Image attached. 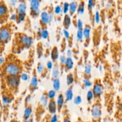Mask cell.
I'll list each match as a JSON object with an SVG mask.
<instances>
[{"label":"cell","instance_id":"6da1fadb","mask_svg":"<svg viewBox=\"0 0 122 122\" xmlns=\"http://www.w3.org/2000/svg\"><path fill=\"white\" fill-rule=\"evenodd\" d=\"M24 72L23 61L17 55L10 52L5 57L3 64L0 67V78L5 76H20Z\"/></svg>","mask_w":122,"mask_h":122},{"label":"cell","instance_id":"7a4b0ae2","mask_svg":"<svg viewBox=\"0 0 122 122\" xmlns=\"http://www.w3.org/2000/svg\"><path fill=\"white\" fill-rule=\"evenodd\" d=\"M34 40L33 36L29 35L26 32L16 31L12 38L10 52L17 56L22 51L29 50L33 46Z\"/></svg>","mask_w":122,"mask_h":122},{"label":"cell","instance_id":"3957f363","mask_svg":"<svg viewBox=\"0 0 122 122\" xmlns=\"http://www.w3.org/2000/svg\"><path fill=\"white\" fill-rule=\"evenodd\" d=\"M16 30L17 25L14 21H8L0 26V57H2L5 46L12 40Z\"/></svg>","mask_w":122,"mask_h":122},{"label":"cell","instance_id":"277c9868","mask_svg":"<svg viewBox=\"0 0 122 122\" xmlns=\"http://www.w3.org/2000/svg\"><path fill=\"white\" fill-rule=\"evenodd\" d=\"M48 101L49 98L48 96V91L46 90H44L42 93L39 101L35 108L33 116L35 122H39L46 113V108Z\"/></svg>","mask_w":122,"mask_h":122},{"label":"cell","instance_id":"5b68a950","mask_svg":"<svg viewBox=\"0 0 122 122\" xmlns=\"http://www.w3.org/2000/svg\"><path fill=\"white\" fill-rule=\"evenodd\" d=\"M1 81L14 95L18 94L21 82L20 76H5L1 78Z\"/></svg>","mask_w":122,"mask_h":122},{"label":"cell","instance_id":"8992f818","mask_svg":"<svg viewBox=\"0 0 122 122\" xmlns=\"http://www.w3.org/2000/svg\"><path fill=\"white\" fill-rule=\"evenodd\" d=\"M91 114V122H101L102 120V100H94L92 104L90 106Z\"/></svg>","mask_w":122,"mask_h":122},{"label":"cell","instance_id":"52a82bcc","mask_svg":"<svg viewBox=\"0 0 122 122\" xmlns=\"http://www.w3.org/2000/svg\"><path fill=\"white\" fill-rule=\"evenodd\" d=\"M26 11H27V1L25 0L19 1L14 11L16 17L15 21L16 25H19L25 21L27 16Z\"/></svg>","mask_w":122,"mask_h":122},{"label":"cell","instance_id":"ba28073f","mask_svg":"<svg viewBox=\"0 0 122 122\" xmlns=\"http://www.w3.org/2000/svg\"><path fill=\"white\" fill-rule=\"evenodd\" d=\"M91 89L94 95V101L97 100H102V96L104 92V86L101 79L95 77Z\"/></svg>","mask_w":122,"mask_h":122},{"label":"cell","instance_id":"9c48e42d","mask_svg":"<svg viewBox=\"0 0 122 122\" xmlns=\"http://www.w3.org/2000/svg\"><path fill=\"white\" fill-rule=\"evenodd\" d=\"M1 102L2 106H10L15 100V95L8 90L5 86L4 83L1 82Z\"/></svg>","mask_w":122,"mask_h":122},{"label":"cell","instance_id":"30bf717a","mask_svg":"<svg viewBox=\"0 0 122 122\" xmlns=\"http://www.w3.org/2000/svg\"><path fill=\"white\" fill-rule=\"evenodd\" d=\"M102 35V25H97L92 29L91 41L93 43V48L97 49L101 43Z\"/></svg>","mask_w":122,"mask_h":122},{"label":"cell","instance_id":"8fae6325","mask_svg":"<svg viewBox=\"0 0 122 122\" xmlns=\"http://www.w3.org/2000/svg\"><path fill=\"white\" fill-rule=\"evenodd\" d=\"M41 1L40 0H31L29 1V15L30 19H36L40 16V7Z\"/></svg>","mask_w":122,"mask_h":122},{"label":"cell","instance_id":"7c38bea8","mask_svg":"<svg viewBox=\"0 0 122 122\" xmlns=\"http://www.w3.org/2000/svg\"><path fill=\"white\" fill-rule=\"evenodd\" d=\"M40 79L39 78L36 70L35 67H33L32 70V77L29 81V84L28 86V91L29 94L33 95L35 92L39 88V82Z\"/></svg>","mask_w":122,"mask_h":122},{"label":"cell","instance_id":"4fadbf2b","mask_svg":"<svg viewBox=\"0 0 122 122\" xmlns=\"http://www.w3.org/2000/svg\"><path fill=\"white\" fill-rule=\"evenodd\" d=\"M10 13L5 1H0V25H2L9 21Z\"/></svg>","mask_w":122,"mask_h":122},{"label":"cell","instance_id":"5bb4252c","mask_svg":"<svg viewBox=\"0 0 122 122\" xmlns=\"http://www.w3.org/2000/svg\"><path fill=\"white\" fill-rule=\"evenodd\" d=\"M40 19L39 20V28L42 30H48V27L51 25L48 14L46 11V7H44L40 14Z\"/></svg>","mask_w":122,"mask_h":122},{"label":"cell","instance_id":"9a60e30c","mask_svg":"<svg viewBox=\"0 0 122 122\" xmlns=\"http://www.w3.org/2000/svg\"><path fill=\"white\" fill-rule=\"evenodd\" d=\"M97 1L95 0H89L87 2L86 8L88 10V15H89V23L91 25V26L94 27L95 26V7L97 5Z\"/></svg>","mask_w":122,"mask_h":122},{"label":"cell","instance_id":"2e32d148","mask_svg":"<svg viewBox=\"0 0 122 122\" xmlns=\"http://www.w3.org/2000/svg\"><path fill=\"white\" fill-rule=\"evenodd\" d=\"M92 29V27L90 23H85L83 29V46L85 48H87L89 46L91 42Z\"/></svg>","mask_w":122,"mask_h":122},{"label":"cell","instance_id":"e0dca14e","mask_svg":"<svg viewBox=\"0 0 122 122\" xmlns=\"http://www.w3.org/2000/svg\"><path fill=\"white\" fill-rule=\"evenodd\" d=\"M35 54V49L33 46L29 49V52L28 57L27 59L25 61H23V63L24 67V72L27 73V70L28 71H31L32 69V66L34 62V57Z\"/></svg>","mask_w":122,"mask_h":122},{"label":"cell","instance_id":"ac0fdd59","mask_svg":"<svg viewBox=\"0 0 122 122\" xmlns=\"http://www.w3.org/2000/svg\"><path fill=\"white\" fill-rule=\"evenodd\" d=\"M35 68L36 70L37 73H38V75H39V79L41 80L45 78H50V77H51V72H50L48 70L46 66L41 61H39L37 63L36 67Z\"/></svg>","mask_w":122,"mask_h":122},{"label":"cell","instance_id":"d6986e66","mask_svg":"<svg viewBox=\"0 0 122 122\" xmlns=\"http://www.w3.org/2000/svg\"><path fill=\"white\" fill-rule=\"evenodd\" d=\"M92 66L90 60L88 61L84 64V70H83V75H82L83 79L91 80L92 77Z\"/></svg>","mask_w":122,"mask_h":122},{"label":"cell","instance_id":"ffe728a7","mask_svg":"<svg viewBox=\"0 0 122 122\" xmlns=\"http://www.w3.org/2000/svg\"><path fill=\"white\" fill-rule=\"evenodd\" d=\"M56 104H57V113L58 114H60L63 107L66 104L64 94L63 92H58L57 99H56Z\"/></svg>","mask_w":122,"mask_h":122},{"label":"cell","instance_id":"44dd1931","mask_svg":"<svg viewBox=\"0 0 122 122\" xmlns=\"http://www.w3.org/2000/svg\"><path fill=\"white\" fill-rule=\"evenodd\" d=\"M54 19L56 21H61L63 17V12L62 9L61 4L56 5L54 7Z\"/></svg>","mask_w":122,"mask_h":122},{"label":"cell","instance_id":"7402d4cb","mask_svg":"<svg viewBox=\"0 0 122 122\" xmlns=\"http://www.w3.org/2000/svg\"><path fill=\"white\" fill-rule=\"evenodd\" d=\"M60 114H61L62 122H72L70 110L66 104L63 107Z\"/></svg>","mask_w":122,"mask_h":122},{"label":"cell","instance_id":"603a6c76","mask_svg":"<svg viewBox=\"0 0 122 122\" xmlns=\"http://www.w3.org/2000/svg\"><path fill=\"white\" fill-rule=\"evenodd\" d=\"M33 114V106L30 103L25 107V110L22 116V122H27Z\"/></svg>","mask_w":122,"mask_h":122},{"label":"cell","instance_id":"cb8c5ba5","mask_svg":"<svg viewBox=\"0 0 122 122\" xmlns=\"http://www.w3.org/2000/svg\"><path fill=\"white\" fill-rule=\"evenodd\" d=\"M48 113L49 114L53 115V114H57V104H56V99H50L48 103L47 108Z\"/></svg>","mask_w":122,"mask_h":122},{"label":"cell","instance_id":"d4e9b609","mask_svg":"<svg viewBox=\"0 0 122 122\" xmlns=\"http://www.w3.org/2000/svg\"><path fill=\"white\" fill-rule=\"evenodd\" d=\"M50 56V58H51V61L53 63L58 61L60 57V51L58 46L54 45L52 47H51Z\"/></svg>","mask_w":122,"mask_h":122},{"label":"cell","instance_id":"484cf974","mask_svg":"<svg viewBox=\"0 0 122 122\" xmlns=\"http://www.w3.org/2000/svg\"><path fill=\"white\" fill-rule=\"evenodd\" d=\"M73 88L74 85H70L68 86L67 89L65 93L64 94V99H65V103L67 104L68 102L72 101L74 98L73 94Z\"/></svg>","mask_w":122,"mask_h":122},{"label":"cell","instance_id":"4316f807","mask_svg":"<svg viewBox=\"0 0 122 122\" xmlns=\"http://www.w3.org/2000/svg\"><path fill=\"white\" fill-rule=\"evenodd\" d=\"M53 68H52V70H51V77H50L51 81L56 79L60 78V77L61 76L59 66H58V61L56 62V63H53Z\"/></svg>","mask_w":122,"mask_h":122},{"label":"cell","instance_id":"83f0119b","mask_svg":"<svg viewBox=\"0 0 122 122\" xmlns=\"http://www.w3.org/2000/svg\"><path fill=\"white\" fill-rule=\"evenodd\" d=\"M71 25V17L69 14H66L63 15L62 19V26L63 29L69 30L70 26Z\"/></svg>","mask_w":122,"mask_h":122},{"label":"cell","instance_id":"f1b7e54d","mask_svg":"<svg viewBox=\"0 0 122 122\" xmlns=\"http://www.w3.org/2000/svg\"><path fill=\"white\" fill-rule=\"evenodd\" d=\"M74 67V61L72 57H67L66 60L65 65H64V73L70 72Z\"/></svg>","mask_w":122,"mask_h":122},{"label":"cell","instance_id":"f546056e","mask_svg":"<svg viewBox=\"0 0 122 122\" xmlns=\"http://www.w3.org/2000/svg\"><path fill=\"white\" fill-rule=\"evenodd\" d=\"M35 52L36 54L37 57L38 59L41 58L42 57L44 56V45L42 41H38V42L36 44L35 48Z\"/></svg>","mask_w":122,"mask_h":122},{"label":"cell","instance_id":"4dcf8cb0","mask_svg":"<svg viewBox=\"0 0 122 122\" xmlns=\"http://www.w3.org/2000/svg\"><path fill=\"white\" fill-rule=\"evenodd\" d=\"M78 2L79 1H73L69 2V8L68 14L71 17H72L74 14L76 13L77 5H78Z\"/></svg>","mask_w":122,"mask_h":122},{"label":"cell","instance_id":"1f68e13d","mask_svg":"<svg viewBox=\"0 0 122 122\" xmlns=\"http://www.w3.org/2000/svg\"><path fill=\"white\" fill-rule=\"evenodd\" d=\"M66 60V56L65 54H62L60 56L59 60H58V66H59L61 76H63V74H64V69Z\"/></svg>","mask_w":122,"mask_h":122},{"label":"cell","instance_id":"d6a6232c","mask_svg":"<svg viewBox=\"0 0 122 122\" xmlns=\"http://www.w3.org/2000/svg\"><path fill=\"white\" fill-rule=\"evenodd\" d=\"M86 6V5L85 1H83V0L79 1L77 11H76V14L77 15V16L83 14V13H85V11Z\"/></svg>","mask_w":122,"mask_h":122},{"label":"cell","instance_id":"836d02e7","mask_svg":"<svg viewBox=\"0 0 122 122\" xmlns=\"http://www.w3.org/2000/svg\"><path fill=\"white\" fill-rule=\"evenodd\" d=\"M24 22H25V25H24V30H25L28 31V32H32V33H33V35H34L35 36V32H34L33 30L32 29L31 19L30 18V17L29 16V15H27L26 20H25V21H24Z\"/></svg>","mask_w":122,"mask_h":122},{"label":"cell","instance_id":"e575fe53","mask_svg":"<svg viewBox=\"0 0 122 122\" xmlns=\"http://www.w3.org/2000/svg\"><path fill=\"white\" fill-rule=\"evenodd\" d=\"M18 2L19 1H17V0H11L8 2V4H7V5L9 9L10 13V15L14 13L15 8L18 4Z\"/></svg>","mask_w":122,"mask_h":122},{"label":"cell","instance_id":"d590c367","mask_svg":"<svg viewBox=\"0 0 122 122\" xmlns=\"http://www.w3.org/2000/svg\"><path fill=\"white\" fill-rule=\"evenodd\" d=\"M55 37H56V40L57 42H59L63 37V29L61 28V26L60 25H58L56 27Z\"/></svg>","mask_w":122,"mask_h":122},{"label":"cell","instance_id":"8d00e7d4","mask_svg":"<svg viewBox=\"0 0 122 122\" xmlns=\"http://www.w3.org/2000/svg\"><path fill=\"white\" fill-rule=\"evenodd\" d=\"M75 83V78H74L73 73L72 71L67 73L66 75V83L68 86L74 85Z\"/></svg>","mask_w":122,"mask_h":122},{"label":"cell","instance_id":"74e56055","mask_svg":"<svg viewBox=\"0 0 122 122\" xmlns=\"http://www.w3.org/2000/svg\"><path fill=\"white\" fill-rule=\"evenodd\" d=\"M52 87H53V90L55 91L56 92H59L61 89V82L60 78L56 79L52 81Z\"/></svg>","mask_w":122,"mask_h":122},{"label":"cell","instance_id":"f35d334b","mask_svg":"<svg viewBox=\"0 0 122 122\" xmlns=\"http://www.w3.org/2000/svg\"><path fill=\"white\" fill-rule=\"evenodd\" d=\"M67 47V40L63 36L61 39L60 41V52H61L62 54H64V52L66 50Z\"/></svg>","mask_w":122,"mask_h":122},{"label":"cell","instance_id":"ab89813d","mask_svg":"<svg viewBox=\"0 0 122 122\" xmlns=\"http://www.w3.org/2000/svg\"><path fill=\"white\" fill-rule=\"evenodd\" d=\"M86 101L88 106H91L94 102V95L91 89H89L86 93Z\"/></svg>","mask_w":122,"mask_h":122},{"label":"cell","instance_id":"60d3db41","mask_svg":"<svg viewBox=\"0 0 122 122\" xmlns=\"http://www.w3.org/2000/svg\"><path fill=\"white\" fill-rule=\"evenodd\" d=\"M92 86V82L91 81V80L83 79L82 83H81V87L82 89H84L86 88H91Z\"/></svg>","mask_w":122,"mask_h":122},{"label":"cell","instance_id":"b9f144b4","mask_svg":"<svg viewBox=\"0 0 122 122\" xmlns=\"http://www.w3.org/2000/svg\"><path fill=\"white\" fill-rule=\"evenodd\" d=\"M62 6V9H63V14H68L69 8V2L68 1H62L61 2Z\"/></svg>","mask_w":122,"mask_h":122},{"label":"cell","instance_id":"7bdbcfd3","mask_svg":"<svg viewBox=\"0 0 122 122\" xmlns=\"http://www.w3.org/2000/svg\"><path fill=\"white\" fill-rule=\"evenodd\" d=\"M42 39L46 40V42L50 43V33H49L48 30H42Z\"/></svg>","mask_w":122,"mask_h":122},{"label":"cell","instance_id":"ee69618b","mask_svg":"<svg viewBox=\"0 0 122 122\" xmlns=\"http://www.w3.org/2000/svg\"><path fill=\"white\" fill-rule=\"evenodd\" d=\"M76 38H77V41L78 42H83V30H77V32H76Z\"/></svg>","mask_w":122,"mask_h":122},{"label":"cell","instance_id":"f6af8a7d","mask_svg":"<svg viewBox=\"0 0 122 122\" xmlns=\"http://www.w3.org/2000/svg\"><path fill=\"white\" fill-rule=\"evenodd\" d=\"M89 51H88L86 48L83 49L82 58H83V62H84V64H85L86 63H87L88 61H89Z\"/></svg>","mask_w":122,"mask_h":122},{"label":"cell","instance_id":"bcb514c9","mask_svg":"<svg viewBox=\"0 0 122 122\" xmlns=\"http://www.w3.org/2000/svg\"><path fill=\"white\" fill-rule=\"evenodd\" d=\"M73 41H74V35L73 33L70 34L69 38L67 39V47L71 49L73 46Z\"/></svg>","mask_w":122,"mask_h":122},{"label":"cell","instance_id":"7dc6e473","mask_svg":"<svg viewBox=\"0 0 122 122\" xmlns=\"http://www.w3.org/2000/svg\"><path fill=\"white\" fill-rule=\"evenodd\" d=\"M32 95L30 94H28L26 95L25 99H24V107H26L27 105L30 104V101L32 100Z\"/></svg>","mask_w":122,"mask_h":122},{"label":"cell","instance_id":"c3c4849f","mask_svg":"<svg viewBox=\"0 0 122 122\" xmlns=\"http://www.w3.org/2000/svg\"><path fill=\"white\" fill-rule=\"evenodd\" d=\"M51 116H52L51 114H49L48 113H46L39 122H51Z\"/></svg>","mask_w":122,"mask_h":122},{"label":"cell","instance_id":"681fc988","mask_svg":"<svg viewBox=\"0 0 122 122\" xmlns=\"http://www.w3.org/2000/svg\"><path fill=\"white\" fill-rule=\"evenodd\" d=\"M73 101L74 104L76 105V106H79V105L81 104L82 102V97H81V95H77V96H76L74 98Z\"/></svg>","mask_w":122,"mask_h":122},{"label":"cell","instance_id":"f907efd6","mask_svg":"<svg viewBox=\"0 0 122 122\" xmlns=\"http://www.w3.org/2000/svg\"><path fill=\"white\" fill-rule=\"evenodd\" d=\"M42 30L39 27H38V29H37V31L35 32V34L34 38L35 39H36L38 41H40L41 39H42Z\"/></svg>","mask_w":122,"mask_h":122},{"label":"cell","instance_id":"816d5d0a","mask_svg":"<svg viewBox=\"0 0 122 122\" xmlns=\"http://www.w3.org/2000/svg\"><path fill=\"white\" fill-rule=\"evenodd\" d=\"M115 122V120L110 115L108 114V115L105 116L102 118V122Z\"/></svg>","mask_w":122,"mask_h":122},{"label":"cell","instance_id":"f5cc1de1","mask_svg":"<svg viewBox=\"0 0 122 122\" xmlns=\"http://www.w3.org/2000/svg\"><path fill=\"white\" fill-rule=\"evenodd\" d=\"M57 95V92L53 89H51L49 91H48V96L49 100L50 99L56 98V97Z\"/></svg>","mask_w":122,"mask_h":122},{"label":"cell","instance_id":"db71d44e","mask_svg":"<svg viewBox=\"0 0 122 122\" xmlns=\"http://www.w3.org/2000/svg\"><path fill=\"white\" fill-rule=\"evenodd\" d=\"M77 15L76 14V13L75 14H74L72 17H71V24H73L74 26V27L75 28H77Z\"/></svg>","mask_w":122,"mask_h":122},{"label":"cell","instance_id":"11a10c76","mask_svg":"<svg viewBox=\"0 0 122 122\" xmlns=\"http://www.w3.org/2000/svg\"><path fill=\"white\" fill-rule=\"evenodd\" d=\"M29 79V75L27 73L23 72L21 74V75H20V79H21V81L22 80L24 82H26L27 81H28Z\"/></svg>","mask_w":122,"mask_h":122},{"label":"cell","instance_id":"9f6ffc18","mask_svg":"<svg viewBox=\"0 0 122 122\" xmlns=\"http://www.w3.org/2000/svg\"><path fill=\"white\" fill-rule=\"evenodd\" d=\"M51 47L50 46H46V48L44 50V56L45 58H47L48 56H50V52H51Z\"/></svg>","mask_w":122,"mask_h":122},{"label":"cell","instance_id":"6f0895ef","mask_svg":"<svg viewBox=\"0 0 122 122\" xmlns=\"http://www.w3.org/2000/svg\"><path fill=\"white\" fill-rule=\"evenodd\" d=\"M83 27H84V24H83V21L82 19H78L77 20V30H83Z\"/></svg>","mask_w":122,"mask_h":122},{"label":"cell","instance_id":"680465c9","mask_svg":"<svg viewBox=\"0 0 122 122\" xmlns=\"http://www.w3.org/2000/svg\"><path fill=\"white\" fill-rule=\"evenodd\" d=\"M53 66H54V64L51 61V60H48L47 61V62H46V66H46V69H48V70L51 73V70H52V68H53Z\"/></svg>","mask_w":122,"mask_h":122},{"label":"cell","instance_id":"91938a15","mask_svg":"<svg viewBox=\"0 0 122 122\" xmlns=\"http://www.w3.org/2000/svg\"><path fill=\"white\" fill-rule=\"evenodd\" d=\"M67 57H72L73 58V52L71 51V49L69 48L66 51V54Z\"/></svg>","mask_w":122,"mask_h":122},{"label":"cell","instance_id":"94428289","mask_svg":"<svg viewBox=\"0 0 122 122\" xmlns=\"http://www.w3.org/2000/svg\"><path fill=\"white\" fill-rule=\"evenodd\" d=\"M8 122H20L19 119H17L16 117H13L11 119H10V120Z\"/></svg>","mask_w":122,"mask_h":122},{"label":"cell","instance_id":"6125c7cd","mask_svg":"<svg viewBox=\"0 0 122 122\" xmlns=\"http://www.w3.org/2000/svg\"><path fill=\"white\" fill-rule=\"evenodd\" d=\"M26 122H35V119H34V116H33V114L30 117V119H29V120Z\"/></svg>","mask_w":122,"mask_h":122},{"label":"cell","instance_id":"be15d7a7","mask_svg":"<svg viewBox=\"0 0 122 122\" xmlns=\"http://www.w3.org/2000/svg\"><path fill=\"white\" fill-rule=\"evenodd\" d=\"M120 11H121V14L122 15V5L121 7H120Z\"/></svg>","mask_w":122,"mask_h":122}]
</instances>
